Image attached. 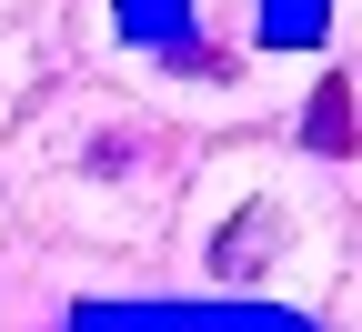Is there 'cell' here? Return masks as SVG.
Returning <instances> with one entry per match:
<instances>
[{"label": "cell", "mask_w": 362, "mask_h": 332, "mask_svg": "<svg viewBox=\"0 0 362 332\" xmlns=\"http://www.w3.org/2000/svg\"><path fill=\"white\" fill-rule=\"evenodd\" d=\"M302 141H312V151H352V141H362V121H352V81H322V91L302 101Z\"/></svg>", "instance_id": "obj_1"}, {"label": "cell", "mask_w": 362, "mask_h": 332, "mask_svg": "<svg viewBox=\"0 0 362 332\" xmlns=\"http://www.w3.org/2000/svg\"><path fill=\"white\" fill-rule=\"evenodd\" d=\"M272 231H282L272 212H242L232 231H221V272H262V262H272Z\"/></svg>", "instance_id": "obj_2"}]
</instances>
